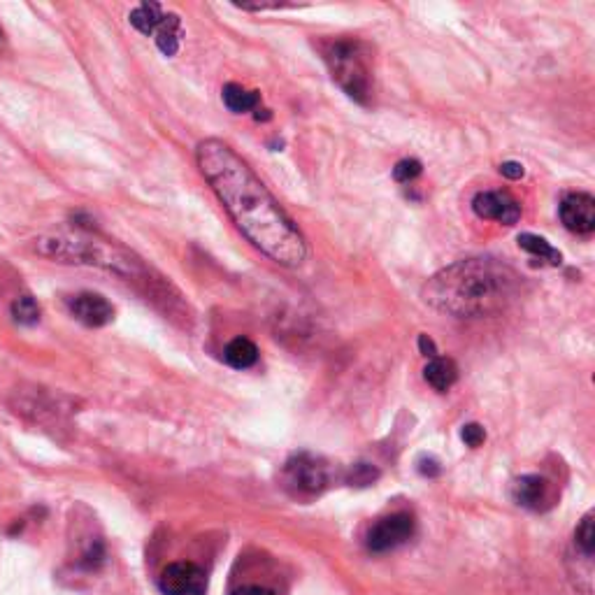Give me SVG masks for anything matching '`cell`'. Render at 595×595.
<instances>
[{
	"label": "cell",
	"mask_w": 595,
	"mask_h": 595,
	"mask_svg": "<svg viewBox=\"0 0 595 595\" xmlns=\"http://www.w3.org/2000/svg\"><path fill=\"white\" fill-rule=\"evenodd\" d=\"M198 168L231 214L240 233L272 261L298 268L307 245L298 226L254 175V170L221 140H203L196 149Z\"/></svg>",
	"instance_id": "obj_1"
},
{
	"label": "cell",
	"mask_w": 595,
	"mask_h": 595,
	"mask_svg": "<svg viewBox=\"0 0 595 595\" xmlns=\"http://www.w3.org/2000/svg\"><path fill=\"white\" fill-rule=\"evenodd\" d=\"M521 279L510 265L493 258H468L437 272L424 286V300L456 319H475L505 310L519 293Z\"/></svg>",
	"instance_id": "obj_2"
},
{
	"label": "cell",
	"mask_w": 595,
	"mask_h": 595,
	"mask_svg": "<svg viewBox=\"0 0 595 595\" xmlns=\"http://www.w3.org/2000/svg\"><path fill=\"white\" fill-rule=\"evenodd\" d=\"M324 61L340 89L356 103L368 105L372 98V59L361 40H333L324 47Z\"/></svg>",
	"instance_id": "obj_3"
},
{
	"label": "cell",
	"mask_w": 595,
	"mask_h": 595,
	"mask_svg": "<svg viewBox=\"0 0 595 595\" xmlns=\"http://www.w3.org/2000/svg\"><path fill=\"white\" fill-rule=\"evenodd\" d=\"M35 249H38L42 256L56 258V261L96 263L117 272H135L140 268V263L135 261L131 254L121 252V249L107 247L105 242H98V240L54 235V238H40Z\"/></svg>",
	"instance_id": "obj_4"
},
{
	"label": "cell",
	"mask_w": 595,
	"mask_h": 595,
	"mask_svg": "<svg viewBox=\"0 0 595 595\" xmlns=\"http://www.w3.org/2000/svg\"><path fill=\"white\" fill-rule=\"evenodd\" d=\"M328 468L324 461L314 458L310 454H298L289 458L284 465V482L293 493L300 496H317L328 486Z\"/></svg>",
	"instance_id": "obj_5"
},
{
	"label": "cell",
	"mask_w": 595,
	"mask_h": 595,
	"mask_svg": "<svg viewBox=\"0 0 595 595\" xmlns=\"http://www.w3.org/2000/svg\"><path fill=\"white\" fill-rule=\"evenodd\" d=\"M417 533V521L412 514H391L379 519L368 533V549L375 554H384V551H393L403 547Z\"/></svg>",
	"instance_id": "obj_6"
},
{
	"label": "cell",
	"mask_w": 595,
	"mask_h": 595,
	"mask_svg": "<svg viewBox=\"0 0 595 595\" xmlns=\"http://www.w3.org/2000/svg\"><path fill=\"white\" fill-rule=\"evenodd\" d=\"M163 595H205L207 577L205 570L196 563H170L159 577Z\"/></svg>",
	"instance_id": "obj_7"
},
{
	"label": "cell",
	"mask_w": 595,
	"mask_h": 595,
	"mask_svg": "<svg viewBox=\"0 0 595 595\" xmlns=\"http://www.w3.org/2000/svg\"><path fill=\"white\" fill-rule=\"evenodd\" d=\"M472 210L479 219L500 221L505 226H514L521 219V205L503 191H482L472 200Z\"/></svg>",
	"instance_id": "obj_8"
},
{
	"label": "cell",
	"mask_w": 595,
	"mask_h": 595,
	"mask_svg": "<svg viewBox=\"0 0 595 595\" xmlns=\"http://www.w3.org/2000/svg\"><path fill=\"white\" fill-rule=\"evenodd\" d=\"M561 221L568 231L589 235L595 231V200L589 193H570L561 203Z\"/></svg>",
	"instance_id": "obj_9"
},
{
	"label": "cell",
	"mask_w": 595,
	"mask_h": 595,
	"mask_svg": "<svg viewBox=\"0 0 595 595\" xmlns=\"http://www.w3.org/2000/svg\"><path fill=\"white\" fill-rule=\"evenodd\" d=\"M70 314L80 321V324L89 326V328H100L107 326L114 319V307L110 305V300L100 296V293H77V296L70 298Z\"/></svg>",
	"instance_id": "obj_10"
},
{
	"label": "cell",
	"mask_w": 595,
	"mask_h": 595,
	"mask_svg": "<svg viewBox=\"0 0 595 595\" xmlns=\"http://www.w3.org/2000/svg\"><path fill=\"white\" fill-rule=\"evenodd\" d=\"M514 500L526 510H544L549 503V482L540 475H526L516 479L514 484Z\"/></svg>",
	"instance_id": "obj_11"
},
{
	"label": "cell",
	"mask_w": 595,
	"mask_h": 595,
	"mask_svg": "<svg viewBox=\"0 0 595 595\" xmlns=\"http://www.w3.org/2000/svg\"><path fill=\"white\" fill-rule=\"evenodd\" d=\"M424 379L433 386L435 391L447 393L458 379L456 363L451 361V358H442V356L430 358V363L424 368Z\"/></svg>",
	"instance_id": "obj_12"
},
{
	"label": "cell",
	"mask_w": 595,
	"mask_h": 595,
	"mask_svg": "<svg viewBox=\"0 0 595 595\" xmlns=\"http://www.w3.org/2000/svg\"><path fill=\"white\" fill-rule=\"evenodd\" d=\"M221 98H224V105L228 107V110L235 114L258 110V103H261V93L249 91V89H245V86H240L235 82L226 84L224 89H221Z\"/></svg>",
	"instance_id": "obj_13"
},
{
	"label": "cell",
	"mask_w": 595,
	"mask_h": 595,
	"mask_svg": "<svg viewBox=\"0 0 595 595\" xmlns=\"http://www.w3.org/2000/svg\"><path fill=\"white\" fill-rule=\"evenodd\" d=\"M154 35L161 52L166 56H175L179 52V40H182V21H179L177 14L168 12Z\"/></svg>",
	"instance_id": "obj_14"
},
{
	"label": "cell",
	"mask_w": 595,
	"mask_h": 595,
	"mask_svg": "<svg viewBox=\"0 0 595 595\" xmlns=\"http://www.w3.org/2000/svg\"><path fill=\"white\" fill-rule=\"evenodd\" d=\"M226 363L235 370H247L258 361V347L247 338H235L224 351Z\"/></svg>",
	"instance_id": "obj_15"
},
{
	"label": "cell",
	"mask_w": 595,
	"mask_h": 595,
	"mask_svg": "<svg viewBox=\"0 0 595 595\" xmlns=\"http://www.w3.org/2000/svg\"><path fill=\"white\" fill-rule=\"evenodd\" d=\"M166 12L161 10L159 3H142L131 12V24L138 28L142 35H154L156 28L161 26Z\"/></svg>",
	"instance_id": "obj_16"
},
{
	"label": "cell",
	"mask_w": 595,
	"mask_h": 595,
	"mask_svg": "<svg viewBox=\"0 0 595 595\" xmlns=\"http://www.w3.org/2000/svg\"><path fill=\"white\" fill-rule=\"evenodd\" d=\"M519 247L523 249V252L537 256V258H540V261H547L549 265H561V261H563L561 252L551 247L547 240L540 238V235L521 233L519 235Z\"/></svg>",
	"instance_id": "obj_17"
},
{
	"label": "cell",
	"mask_w": 595,
	"mask_h": 595,
	"mask_svg": "<svg viewBox=\"0 0 595 595\" xmlns=\"http://www.w3.org/2000/svg\"><path fill=\"white\" fill-rule=\"evenodd\" d=\"M10 314L19 326H35L40 321L42 310H40L38 300H35L33 296H28V293H24V296L14 298Z\"/></svg>",
	"instance_id": "obj_18"
},
{
	"label": "cell",
	"mask_w": 595,
	"mask_h": 595,
	"mask_svg": "<svg viewBox=\"0 0 595 595\" xmlns=\"http://www.w3.org/2000/svg\"><path fill=\"white\" fill-rule=\"evenodd\" d=\"M575 542L582 549L584 556H593L595 551V528H593V514H586L582 523L575 530Z\"/></svg>",
	"instance_id": "obj_19"
},
{
	"label": "cell",
	"mask_w": 595,
	"mask_h": 595,
	"mask_svg": "<svg viewBox=\"0 0 595 595\" xmlns=\"http://www.w3.org/2000/svg\"><path fill=\"white\" fill-rule=\"evenodd\" d=\"M377 477H379L377 468H372V465H368V463H356L354 468L349 470L347 482L351 486H370Z\"/></svg>",
	"instance_id": "obj_20"
},
{
	"label": "cell",
	"mask_w": 595,
	"mask_h": 595,
	"mask_svg": "<svg viewBox=\"0 0 595 595\" xmlns=\"http://www.w3.org/2000/svg\"><path fill=\"white\" fill-rule=\"evenodd\" d=\"M421 163L417 161V159H405V161H400L396 168H393V179H396V182H400V184H407V182H412V179H417L419 175H421Z\"/></svg>",
	"instance_id": "obj_21"
},
{
	"label": "cell",
	"mask_w": 595,
	"mask_h": 595,
	"mask_svg": "<svg viewBox=\"0 0 595 595\" xmlns=\"http://www.w3.org/2000/svg\"><path fill=\"white\" fill-rule=\"evenodd\" d=\"M461 437H463V442L468 444V447L477 449V447H482L484 440H486V430L479 424H468V426H463Z\"/></svg>",
	"instance_id": "obj_22"
},
{
	"label": "cell",
	"mask_w": 595,
	"mask_h": 595,
	"mask_svg": "<svg viewBox=\"0 0 595 595\" xmlns=\"http://www.w3.org/2000/svg\"><path fill=\"white\" fill-rule=\"evenodd\" d=\"M523 172L526 170H523L521 163H516V161H505L503 166H500V175L507 179H521Z\"/></svg>",
	"instance_id": "obj_23"
},
{
	"label": "cell",
	"mask_w": 595,
	"mask_h": 595,
	"mask_svg": "<svg viewBox=\"0 0 595 595\" xmlns=\"http://www.w3.org/2000/svg\"><path fill=\"white\" fill-rule=\"evenodd\" d=\"M419 472L424 477H437L442 472V468H440V463L435 461V458H424V461L419 463Z\"/></svg>",
	"instance_id": "obj_24"
},
{
	"label": "cell",
	"mask_w": 595,
	"mask_h": 595,
	"mask_svg": "<svg viewBox=\"0 0 595 595\" xmlns=\"http://www.w3.org/2000/svg\"><path fill=\"white\" fill-rule=\"evenodd\" d=\"M419 349H421V354H424V356H430V358L437 356L435 344H433V340L428 338V335H421V338H419Z\"/></svg>",
	"instance_id": "obj_25"
},
{
	"label": "cell",
	"mask_w": 595,
	"mask_h": 595,
	"mask_svg": "<svg viewBox=\"0 0 595 595\" xmlns=\"http://www.w3.org/2000/svg\"><path fill=\"white\" fill-rule=\"evenodd\" d=\"M231 595H275L263 586H242V589H235Z\"/></svg>",
	"instance_id": "obj_26"
},
{
	"label": "cell",
	"mask_w": 595,
	"mask_h": 595,
	"mask_svg": "<svg viewBox=\"0 0 595 595\" xmlns=\"http://www.w3.org/2000/svg\"><path fill=\"white\" fill-rule=\"evenodd\" d=\"M5 42H7V38H5V31H3V28H0V49L5 47Z\"/></svg>",
	"instance_id": "obj_27"
}]
</instances>
